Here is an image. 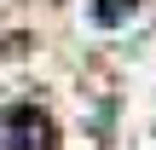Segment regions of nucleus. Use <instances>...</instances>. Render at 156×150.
<instances>
[{"mask_svg":"<svg viewBox=\"0 0 156 150\" xmlns=\"http://www.w3.org/2000/svg\"><path fill=\"white\" fill-rule=\"evenodd\" d=\"M0 150H52V121L29 104L0 110Z\"/></svg>","mask_w":156,"mask_h":150,"instance_id":"nucleus-1","label":"nucleus"},{"mask_svg":"<svg viewBox=\"0 0 156 150\" xmlns=\"http://www.w3.org/2000/svg\"><path fill=\"white\" fill-rule=\"evenodd\" d=\"M122 12H127V6H122V0H104V6H98V17H104V23H116V17H122Z\"/></svg>","mask_w":156,"mask_h":150,"instance_id":"nucleus-2","label":"nucleus"}]
</instances>
